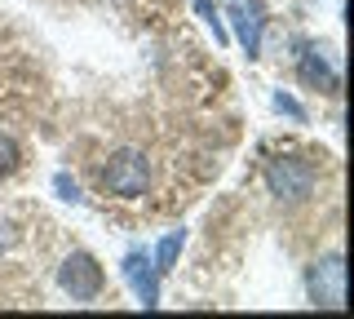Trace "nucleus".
I'll list each match as a JSON object with an SVG mask.
<instances>
[{"label":"nucleus","mask_w":354,"mask_h":319,"mask_svg":"<svg viewBox=\"0 0 354 319\" xmlns=\"http://www.w3.org/2000/svg\"><path fill=\"white\" fill-rule=\"evenodd\" d=\"M102 186L111 195H120V200H138V195H147V186H151V164L142 151H115V156L106 160V169H102Z\"/></svg>","instance_id":"obj_1"},{"label":"nucleus","mask_w":354,"mask_h":319,"mask_svg":"<svg viewBox=\"0 0 354 319\" xmlns=\"http://www.w3.org/2000/svg\"><path fill=\"white\" fill-rule=\"evenodd\" d=\"M306 293H310V306H319V311H341L346 306V262H341V253H328L306 271Z\"/></svg>","instance_id":"obj_2"},{"label":"nucleus","mask_w":354,"mask_h":319,"mask_svg":"<svg viewBox=\"0 0 354 319\" xmlns=\"http://www.w3.org/2000/svg\"><path fill=\"white\" fill-rule=\"evenodd\" d=\"M58 284H62V293L71 297V302H93V297L102 293L106 275H102L93 253H71V257L58 266Z\"/></svg>","instance_id":"obj_3"},{"label":"nucleus","mask_w":354,"mask_h":319,"mask_svg":"<svg viewBox=\"0 0 354 319\" xmlns=\"http://www.w3.org/2000/svg\"><path fill=\"white\" fill-rule=\"evenodd\" d=\"M266 186H270V195H279V200H306V195L315 191V164L297 160V156H279L266 169Z\"/></svg>","instance_id":"obj_4"},{"label":"nucleus","mask_w":354,"mask_h":319,"mask_svg":"<svg viewBox=\"0 0 354 319\" xmlns=\"http://www.w3.org/2000/svg\"><path fill=\"white\" fill-rule=\"evenodd\" d=\"M230 23H235V36H239V45H243V53L248 58H257L261 53V5L257 0H230Z\"/></svg>","instance_id":"obj_5"},{"label":"nucleus","mask_w":354,"mask_h":319,"mask_svg":"<svg viewBox=\"0 0 354 319\" xmlns=\"http://www.w3.org/2000/svg\"><path fill=\"white\" fill-rule=\"evenodd\" d=\"M124 275H129L133 293L142 297V306L155 311V306H160V284H155V266L147 262V253H129V257H124Z\"/></svg>","instance_id":"obj_6"},{"label":"nucleus","mask_w":354,"mask_h":319,"mask_svg":"<svg viewBox=\"0 0 354 319\" xmlns=\"http://www.w3.org/2000/svg\"><path fill=\"white\" fill-rule=\"evenodd\" d=\"M297 75H301V84L306 89H319V93H337V71H332V62H328V53H319V49H306L301 53V67H297Z\"/></svg>","instance_id":"obj_7"},{"label":"nucleus","mask_w":354,"mask_h":319,"mask_svg":"<svg viewBox=\"0 0 354 319\" xmlns=\"http://www.w3.org/2000/svg\"><path fill=\"white\" fill-rule=\"evenodd\" d=\"M182 244H186V230H169V235L160 239V248H155V275H169L173 266H177V253H182Z\"/></svg>","instance_id":"obj_8"},{"label":"nucleus","mask_w":354,"mask_h":319,"mask_svg":"<svg viewBox=\"0 0 354 319\" xmlns=\"http://www.w3.org/2000/svg\"><path fill=\"white\" fill-rule=\"evenodd\" d=\"M18 160H22V156H18V142L0 134V178H9V173L18 169Z\"/></svg>","instance_id":"obj_9"},{"label":"nucleus","mask_w":354,"mask_h":319,"mask_svg":"<svg viewBox=\"0 0 354 319\" xmlns=\"http://www.w3.org/2000/svg\"><path fill=\"white\" fill-rule=\"evenodd\" d=\"M195 9H199V18H204L208 27H213V36L226 45V27H221V18H217V9H213V0H195Z\"/></svg>","instance_id":"obj_10"},{"label":"nucleus","mask_w":354,"mask_h":319,"mask_svg":"<svg viewBox=\"0 0 354 319\" xmlns=\"http://www.w3.org/2000/svg\"><path fill=\"white\" fill-rule=\"evenodd\" d=\"M274 107H279V111H288L292 120H306V111H301V102H297V98H288V93H274Z\"/></svg>","instance_id":"obj_11"},{"label":"nucleus","mask_w":354,"mask_h":319,"mask_svg":"<svg viewBox=\"0 0 354 319\" xmlns=\"http://www.w3.org/2000/svg\"><path fill=\"white\" fill-rule=\"evenodd\" d=\"M53 186H58V191H62V200H71V204L80 200V186H75L71 178H66V173H58V178H53Z\"/></svg>","instance_id":"obj_12"},{"label":"nucleus","mask_w":354,"mask_h":319,"mask_svg":"<svg viewBox=\"0 0 354 319\" xmlns=\"http://www.w3.org/2000/svg\"><path fill=\"white\" fill-rule=\"evenodd\" d=\"M14 239H18V230L9 226L5 217H0V253H5V248H14Z\"/></svg>","instance_id":"obj_13"}]
</instances>
